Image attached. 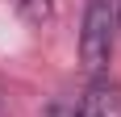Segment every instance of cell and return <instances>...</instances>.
<instances>
[{"instance_id":"3957f363","label":"cell","mask_w":121,"mask_h":117,"mask_svg":"<svg viewBox=\"0 0 121 117\" xmlns=\"http://www.w3.org/2000/svg\"><path fill=\"white\" fill-rule=\"evenodd\" d=\"M25 13V21L29 25H46L50 17H54V0H17Z\"/></svg>"},{"instance_id":"277c9868","label":"cell","mask_w":121,"mask_h":117,"mask_svg":"<svg viewBox=\"0 0 121 117\" xmlns=\"http://www.w3.org/2000/svg\"><path fill=\"white\" fill-rule=\"evenodd\" d=\"M46 117H75V105H63V100H59V105H50Z\"/></svg>"},{"instance_id":"7a4b0ae2","label":"cell","mask_w":121,"mask_h":117,"mask_svg":"<svg viewBox=\"0 0 121 117\" xmlns=\"http://www.w3.org/2000/svg\"><path fill=\"white\" fill-rule=\"evenodd\" d=\"M75 117H121V88L109 80H92L75 105Z\"/></svg>"},{"instance_id":"5b68a950","label":"cell","mask_w":121,"mask_h":117,"mask_svg":"<svg viewBox=\"0 0 121 117\" xmlns=\"http://www.w3.org/2000/svg\"><path fill=\"white\" fill-rule=\"evenodd\" d=\"M117 34H121V0H117Z\"/></svg>"},{"instance_id":"6da1fadb","label":"cell","mask_w":121,"mask_h":117,"mask_svg":"<svg viewBox=\"0 0 121 117\" xmlns=\"http://www.w3.org/2000/svg\"><path fill=\"white\" fill-rule=\"evenodd\" d=\"M117 46V0H88L84 29H79V63L84 71L100 75Z\"/></svg>"}]
</instances>
